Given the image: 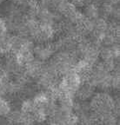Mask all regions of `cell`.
<instances>
[{"instance_id":"obj_1","label":"cell","mask_w":120,"mask_h":125,"mask_svg":"<svg viewBox=\"0 0 120 125\" xmlns=\"http://www.w3.org/2000/svg\"><path fill=\"white\" fill-rule=\"evenodd\" d=\"M89 103L99 123L113 116L118 117L119 98L114 97L109 91H97Z\"/></svg>"},{"instance_id":"obj_2","label":"cell","mask_w":120,"mask_h":125,"mask_svg":"<svg viewBox=\"0 0 120 125\" xmlns=\"http://www.w3.org/2000/svg\"><path fill=\"white\" fill-rule=\"evenodd\" d=\"M111 78L112 72L99 60L91 67L87 80L91 82L97 90L110 91L111 90Z\"/></svg>"},{"instance_id":"obj_3","label":"cell","mask_w":120,"mask_h":125,"mask_svg":"<svg viewBox=\"0 0 120 125\" xmlns=\"http://www.w3.org/2000/svg\"><path fill=\"white\" fill-rule=\"evenodd\" d=\"M78 61L79 59L76 54L65 51H57L51 60L48 61L47 63L59 76H62L63 75L74 70L75 66Z\"/></svg>"},{"instance_id":"obj_4","label":"cell","mask_w":120,"mask_h":125,"mask_svg":"<svg viewBox=\"0 0 120 125\" xmlns=\"http://www.w3.org/2000/svg\"><path fill=\"white\" fill-rule=\"evenodd\" d=\"M83 81L82 76L75 70H72L60 77L55 90L60 95H65L74 98L75 92Z\"/></svg>"},{"instance_id":"obj_5","label":"cell","mask_w":120,"mask_h":125,"mask_svg":"<svg viewBox=\"0 0 120 125\" xmlns=\"http://www.w3.org/2000/svg\"><path fill=\"white\" fill-rule=\"evenodd\" d=\"M0 65L10 78L24 74V65L18 61L16 55L11 53H5L3 55L2 58L0 59Z\"/></svg>"},{"instance_id":"obj_6","label":"cell","mask_w":120,"mask_h":125,"mask_svg":"<svg viewBox=\"0 0 120 125\" xmlns=\"http://www.w3.org/2000/svg\"><path fill=\"white\" fill-rule=\"evenodd\" d=\"M56 52L57 49L53 41L49 43H35L33 48L34 58L42 62H47L51 60Z\"/></svg>"},{"instance_id":"obj_7","label":"cell","mask_w":120,"mask_h":125,"mask_svg":"<svg viewBox=\"0 0 120 125\" xmlns=\"http://www.w3.org/2000/svg\"><path fill=\"white\" fill-rule=\"evenodd\" d=\"M97 92V88L88 80L83 81L74 94L75 101L90 102Z\"/></svg>"},{"instance_id":"obj_8","label":"cell","mask_w":120,"mask_h":125,"mask_svg":"<svg viewBox=\"0 0 120 125\" xmlns=\"http://www.w3.org/2000/svg\"><path fill=\"white\" fill-rule=\"evenodd\" d=\"M44 63L45 62H42L35 58L26 63L24 66V74L26 78L35 82L41 75Z\"/></svg>"},{"instance_id":"obj_9","label":"cell","mask_w":120,"mask_h":125,"mask_svg":"<svg viewBox=\"0 0 120 125\" xmlns=\"http://www.w3.org/2000/svg\"><path fill=\"white\" fill-rule=\"evenodd\" d=\"M28 39L29 38H25L18 34L10 33L6 53H11V54L16 55L24 47Z\"/></svg>"},{"instance_id":"obj_10","label":"cell","mask_w":120,"mask_h":125,"mask_svg":"<svg viewBox=\"0 0 120 125\" xmlns=\"http://www.w3.org/2000/svg\"><path fill=\"white\" fill-rule=\"evenodd\" d=\"M85 18L90 20H96L101 17L100 15V8L99 4L96 3L89 2L83 7V10H81Z\"/></svg>"},{"instance_id":"obj_11","label":"cell","mask_w":120,"mask_h":125,"mask_svg":"<svg viewBox=\"0 0 120 125\" xmlns=\"http://www.w3.org/2000/svg\"><path fill=\"white\" fill-rule=\"evenodd\" d=\"M13 105L7 97L0 96V117H7L11 111Z\"/></svg>"},{"instance_id":"obj_12","label":"cell","mask_w":120,"mask_h":125,"mask_svg":"<svg viewBox=\"0 0 120 125\" xmlns=\"http://www.w3.org/2000/svg\"><path fill=\"white\" fill-rule=\"evenodd\" d=\"M9 36L10 33L8 31L0 30V51L4 54L7 52V44H8Z\"/></svg>"},{"instance_id":"obj_13","label":"cell","mask_w":120,"mask_h":125,"mask_svg":"<svg viewBox=\"0 0 120 125\" xmlns=\"http://www.w3.org/2000/svg\"><path fill=\"white\" fill-rule=\"evenodd\" d=\"M30 0H9V2L11 4H12L13 5L18 6L19 8H22L25 10L26 7L28 5V3H29Z\"/></svg>"},{"instance_id":"obj_14","label":"cell","mask_w":120,"mask_h":125,"mask_svg":"<svg viewBox=\"0 0 120 125\" xmlns=\"http://www.w3.org/2000/svg\"><path fill=\"white\" fill-rule=\"evenodd\" d=\"M76 7L78 8H83L86 4L89 3V0H70Z\"/></svg>"},{"instance_id":"obj_15","label":"cell","mask_w":120,"mask_h":125,"mask_svg":"<svg viewBox=\"0 0 120 125\" xmlns=\"http://www.w3.org/2000/svg\"><path fill=\"white\" fill-rule=\"evenodd\" d=\"M103 0H89V2H91V3H96V4H100L102 2Z\"/></svg>"},{"instance_id":"obj_16","label":"cell","mask_w":120,"mask_h":125,"mask_svg":"<svg viewBox=\"0 0 120 125\" xmlns=\"http://www.w3.org/2000/svg\"><path fill=\"white\" fill-rule=\"evenodd\" d=\"M4 1H5V0H0V7H1V6H2L3 4H4Z\"/></svg>"},{"instance_id":"obj_17","label":"cell","mask_w":120,"mask_h":125,"mask_svg":"<svg viewBox=\"0 0 120 125\" xmlns=\"http://www.w3.org/2000/svg\"><path fill=\"white\" fill-rule=\"evenodd\" d=\"M91 125H102L100 123H98V122H96V123H94L93 124H91Z\"/></svg>"},{"instance_id":"obj_18","label":"cell","mask_w":120,"mask_h":125,"mask_svg":"<svg viewBox=\"0 0 120 125\" xmlns=\"http://www.w3.org/2000/svg\"><path fill=\"white\" fill-rule=\"evenodd\" d=\"M3 55H4V53L2 52V51H0V59L2 58V57H3Z\"/></svg>"},{"instance_id":"obj_19","label":"cell","mask_w":120,"mask_h":125,"mask_svg":"<svg viewBox=\"0 0 120 125\" xmlns=\"http://www.w3.org/2000/svg\"><path fill=\"white\" fill-rule=\"evenodd\" d=\"M44 125H52L51 123H48V124H44Z\"/></svg>"}]
</instances>
